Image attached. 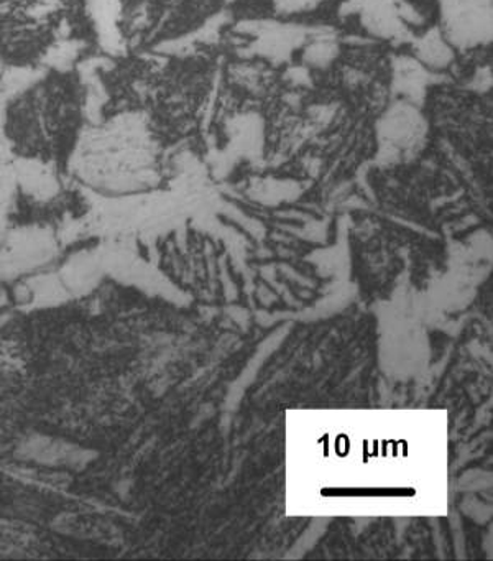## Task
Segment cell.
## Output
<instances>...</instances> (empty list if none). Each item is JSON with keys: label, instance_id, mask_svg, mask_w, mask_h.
Instances as JSON below:
<instances>
[{"label": "cell", "instance_id": "cell-1", "mask_svg": "<svg viewBox=\"0 0 493 561\" xmlns=\"http://www.w3.org/2000/svg\"><path fill=\"white\" fill-rule=\"evenodd\" d=\"M89 19V0H0V57L13 65L46 60Z\"/></svg>", "mask_w": 493, "mask_h": 561}]
</instances>
